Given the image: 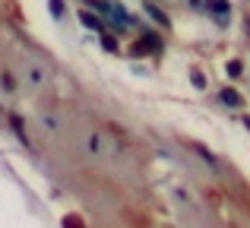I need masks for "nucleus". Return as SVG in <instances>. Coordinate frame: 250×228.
I'll use <instances>...</instances> for the list:
<instances>
[{
	"label": "nucleus",
	"instance_id": "1",
	"mask_svg": "<svg viewBox=\"0 0 250 228\" xmlns=\"http://www.w3.org/2000/svg\"><path fill=\"white\" fill-rule=\"evenodd\" d=\"M219 102H222V105H228V108H238L241 105V92H238V89H231V86H225L219 92Z\"/></svg>",
	"mask_w": 250,
	"mask_h": 228
},
{
	"label": "nucleus",
	"instance_id": "2",
	"mask_svg": "<svg viewBox=\"0 0 250 228\" xmlns=\"http://www.w3.org/2000/svg\"><path fill=\"white\" fill-rule=\"evenodd\" d=\"M209 10H212L215 16L222 19V22H225V19H228V13H231V6H228V0H209Z\"/></svg>",
	"mask_w": 250,
	"mask_h": 228
},
{
	"label": "nucleus",
	"instance_id": "3",
	"mask_svg": "<svg viewBox=\"0 0 250 228\" xmlns=\"http://www.w3.org/2000/svg\"><path fill=\"white\" fill-rule=\"evenodd\" d=\"M146 13H149V16H152V19H155L159 25H168V16H165V13H162V10H159L155 3H146Z\"/></svg>",
	"mask_w": 250,
	"mask_h": 228
},
{
	"label": "nucleus",
	"instance_id": "4",
	"mask_svg": "<svg viewBox=\"0 0 250 228\" xmlns=\"http://www.w3.org/2000/svg\"><path fill=\"white\" fill-rule=\"evenodd\" d=\"M83 22L89 25V29H102V19H98V16H92V13H83Z\"/></svg>",
	"mask_w": 250,
	"mask_h": 228
},
{
	"label": "nucleus",
	"instance_id": "5",
	"mask_svg": "<svg viewBox=\"0 0 250 228\" xmlns=\"http://www.w3.org/2000/svg\"><path fill=\"white\" fill-rule=\"evenodd\" d=\"M241 61H228V76H241Z\"/></svg>",
	"mask_w": 250,
	"mask_h": 228
},
{
	"label": "nucleus",
	"instance_id": "6",
	"mask_svg": "<svg viewBox=\"0 0 250 228\" xmlns=\"http://www.w3.org/2000/svg\"><path fill=\"white\" fill-rule=\"evenodd\" d=\"M193 86H196V89H203V86H206V80H203V73H193Z\"/></svg>",
	"mask_w": 250,
	"mask_h": 228
},
{
	"label": "nucleus",
	"instance_id": "7",
	"mask_svg": "<svg viewBox=\"0 0 250 228\" xmlns=\"http://www.w3.org/2000/svg\"><path fill=\"white\" fill-rule=\"evenodd\" d=\"M244 127H247V130H250V117H244Z\"/></svg>",
	"mask_w": 250,
	"mask_h": 228
}]
</instances>
